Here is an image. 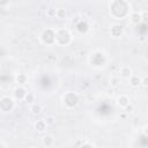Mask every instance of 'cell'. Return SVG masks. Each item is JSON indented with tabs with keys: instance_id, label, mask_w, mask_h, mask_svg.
<instances>
[{
	"instance_id": "obj_1",
	"label": "cell",
	"mask_w": 148,
	"mask_h": 148,
	"mask_svg": "<svg viewBox=\"0 0 148 148\" xmlns=\"http://www.w3.org/2000/svg\"><path fill=\"white\" fill-rule=\"evenodd\" d=\"M72 38H71V34L68 30L66 29H57L56 30V43L60 44V45H66L68 43H71Z\"/></svg>"
},
{
	"instance_id": "obj_18",
	"label": "cell",
	"mask_w": 148,
	"mask_h": 148,
	"mask_svg": "<svg viewBox=\"0 0 148 148\" xmlns=\"http://www.w3.org/2000/svg\"><path fill=\"white\" fill-rule=\"evenodd\" d=\"M117 82H118V79L113 77V79H112V81H111V84H112V86H117V84H118Z\"/></svg>"
},
{
	"instance_id": "obj_2",
	"label": "cell",
	"mask_w": 148,
	"mask_h": 148,
	"mask_svg": "<svg viewBox=\"0 0 148 148\" xmlns=\"http://www.w3.org/2000/svg\"><path fill=\"white\" fill-rule=\"evenodd\" d=\"M51 30L52 29H46V30H44L42 32L40 39H42L43 43H45V44H53V43H56V34H53L52 36L49 35L51 32Z\"/></svg>"
},
{
	"instance_id": "obj_9",
	"label": "cell",
	"mask_w": 148,
	"mask_h": 148,
	"mask_svg": "<svg viewBox=\"0 0 148 148\" xmlns=\"http://www.w3.org/2000/svg\"><path fill=\"white\" fill-rule=\"evenodd\" d=\"M14 96H15L16 98H18V99H22V98H25L27 92H25L24 88L18 87V88H16V89L14 90Z\"/></svg>"
},
{
	"instance_id": "obj_4",
	"label": "cell",
	"mask_w": 148,
	"mask_h": 148,
	"mask_svg": "<svg viewBox=\"0 0 148 148\" xmlns=\"http://www.w3.org/2000/svg\"><path fill=\"white\" fill-rule=\"evenodd\" d=\"M119 74H120V76L123 79H130L133 75V71H132V68L130 66L125 65V66H121L119 68Z\"/></svg>"
},
{
	"instance_id": "obj_17",
	"label": "cell",
	"mask_w": 148,
	"mask_h": 148,
	"mask_svg": "<svg viewBox=\"0 0 148 148\" xmlns=\"http://www.w3.org/2000/svg\"><path fill=\"white\" fill-rule=\"evenodd\" d=\"M45 121H46V124H47V125H49V124H52V123H53V118H52V117L45 118Z\"/></svg>"
},
{
	"instance_id": "obj_3",
	"label": "cell",
	"mask_w": 148,
	"mask_h": 148,
	"mask_svg": "<svg viewBox=\"0 0 148 148\" xmlns=\"http://www.w3.org/2000/svg\"><path fill=\"white\" fill-rule=\"evenodd\" d=\"M110 32H111V36H112V37L118 38V37H120V36L123 35L124 28H123V25H120V24H113V25H111V28H110Z\"/></svg>"
},
{
	"instance_id": "obj_7",
	"label": "cell",
	"mask_w": 148,
	"mask_h": 148,
	"mask_svg": "<svg viewBox=\"0 0 148 148\" xmlns=\"http://www.w3.org/2000/svg\"><path fill=\"white\" fill-rule=\"evenodd\" d=\"M128 80H130V84L132 87H134V88L139 87L141 84V82H142V77H140L139 75H132Z\"/></svg>"
},
{
	"instance_id": "obj_19",
	"label": "cell",
	"mask_w": 148,
	"mask_h": 148,
	"mask_svg": "<svg viewBox=\"0 0 148 148\" xmlns=\"http://www.w3.org/2000/svg\"><path fill=\"white\" fill-rule=\"evenodd\" d=\"M143 133L148 136V125H147V126H145V128H143Z\"/></svg>"
},
{
	"instance_id": "obj_16",
	"label": "cell",
	"mask_w": 148,
	"mask_h": 148,
	"mask_svg": "<svg viewBox=\"0 0 148 148\" xmlns=\"http://www.w3.org/2000/svg\"><path fill=\"white\" fill-rule=\"evenodd\" d=\"M141 84H143L145 87H148V75H146V76L142 77V82H141Z\"/></svg>"
},
{
	"instance_id": "obj_15",
	"label": "cell",
	"mask_w": 148,
	"mask_h": 148,
	"mask_svg": "<svg viewBox=\"0 0 148 148\" xmlns=\"http://www.w3.org/2000/svg\"><path fill=\"white\" fill-rule=\"evenodd\" d=\"M141 15H142V20L145 22H148V12L147 10H143V12H141Z\"/></svg>"
},
{
	"instance_id": "obj_8",
	"label": "cell",
	"mask_w": 148,
	"mask_h": 148,
	"mask_svg": "<svg viewBox=\"0 0 148 148\" xmlns=\"http://www.w3.org/2000/svg\"><path fill=\"white\" fill-rule=\"evenodd\" d=\"M46 126H47V124H46V121H45V120H43V119L37 120V121H36V124H35V128H36V131H37V132H39V133L44 132V131L46 130Z\"/></svg>"
},
{
	"instance_id": "obj_14",
	"label": "cell",
	"mask_w": 148,
	"mask_h": 148,
	"mask_svg": "<svg viewBox=\"0 0 148 148\" xmlns=\"http://www.w3.org/2000/svg\"><path fill=\"white\" fill-rule=\"evenodd\" d=\"M25 101H27L28 103H31V104H34V102H35V96H34L32 94L28 92V94H27V96H25Z\"/></svg>"
},
{
	"instance_id": "obj_21",
	"label": "cell",
	"mask_w": 148,
	"mask_h": 148,
	"mask_svg": "<svg viewBox=\"0 0 148 148\" xmlns=\"http://www.w3.org/2000/svg\"><path fill=\"white\" fill-rule=\"evenodd\" d=\"M30 148H35V147H30Z\"/></svg>"
},
{
	"instance_id": "obj_5",
	"label": "cell",
	"mask_w": 148,
	"mask_h": 148,
	"mask_svg": "<svg viewBox=\"0 0 148 148\" xmlns=\"http://www.w3.org/2000/svg\"><path fill=\"white\" fill-rule=\"evenodd\" d=\"M117 104L120 106V108H126L127 105H130V98L127 95H120L118 98H117Z\"/></svg>"
},
{
	"instance_id": "obj_20",
	"label": "cell",
	"mask_w": 148,
	"mask_h": 148,
	"mask_svg": "<svg viewBox=\"0 0 148 148\" xmlns=\"http://www.w3.org/2000/svg\"><path fill=\"white\" fill-rule=\"evenodd\" d=\"M0 147H1V148H6V145H5V142H1Z\"/></svg>"
},
{
	"instance_id": "obj_10",
	"label": "cell",
	"mask_w": 148,
	"mask_h": 148,
	"mask_svg": "<svg viewBox=\"0 0 148 148\" xmlns=\"http://www.w3.org/2000/svg\"><path fill=\"white\" fill-rule=\"evenodd\" d=\"M42 143L45 146V147H52L53 143H54V138L52 135H45L43 139H42Z\"/></svg>"
},
{
	"instance_id": "obj_6",
	"label": "cell",
	"mask_w": 148,
	"mask_h": 148,
	"mask_svg": "<svg viewBox=\"0 0 148 148\" xmlns=\"http://www.w3.org/2000/svg\"><path fill=\"white\" fill-rule=\"evenodd\" d=\"M130 21L133 23V24H139L141 21H142V15L141 13L139 12H133L130 16Z\"/></svg>"
},
{
	"instance_id": "obj_11",
	"label": "cell",
	"mask_w": 148,
	"mask_h": 148,
	"mask_svg": "<svg viewBox=\"0 0 148 148\" xmlns=\"http://www.w3.org/2000/svg\"><path fill=\"white\" fill-rule=\"evenodd\" d=\"M30 111L34 113V114H38L43 111V106L39 104V103H34L30 105Z\"/></svg>"
},
{
	"instance_id": "obj_13",
	"label": "cell",
	"mask_w": 148,
	"mask_h": 148,
	"mask_svg": "<svg viewBox=\"0 0 148 148\" xmlns=\"http://www.w3.org/2000/svg\"><path fill=\"white\" fill-rule=\"evenodd\" d=\"M56 16H57L58 18H60V20L65 18V16H66V10H65L64 8H58V9H57V13H56Z\"/></svg>"
},
{
	"instance_id": "obj_12",
	"label": "cell",
	"mask_w": 148,
	"mask_h": 148,
	"mask_svg": "<svg viewBox=\"0 0 148 148\" xmlns=\"http://www.w3.org/2000/svg\"><path fill=\"white\" fill-rule=\"evenodd\" d=\"M27 81H28V77L25 76V74H17L16 75V82L18 83V84H25L27 83Z\"/></svg>"
}]
</instances>
